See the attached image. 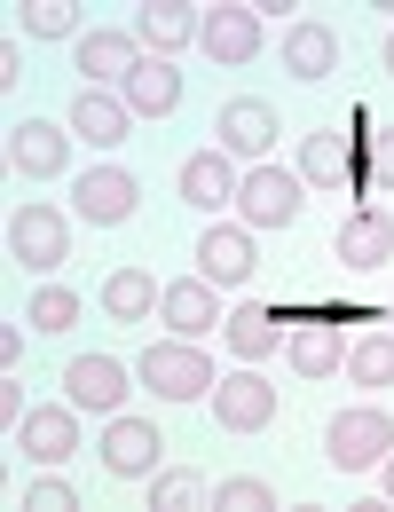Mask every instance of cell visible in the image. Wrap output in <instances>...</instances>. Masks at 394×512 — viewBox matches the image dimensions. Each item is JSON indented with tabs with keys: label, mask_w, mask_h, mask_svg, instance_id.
I'll return each mask as SVG.
<instances>
[{
	"label": "cell",
	"mask_w": 394,
	"mask_h": 512,
	"mask_svg": "<svg viewBox=\"0 0 394 512\" xmlns=\"http://www.w3.org/2000/svg\"><path fill=\"white\" fill-rule=\"evenodd\" d=\"M142 386L158 394V402H205L221 371H213V355L197 347V339H150L142 347Z\"/></svg>",
	"instance_id": "1"
},
{
	"label": "cell",
	"mask_w": 394,
	"mask_h": 512,
	"mask_svg": "<svg viewBox=\"0 0 394 512\" xmlns=\"http://www.w3.org/2000/svg\"><path fill=\"white\" fill-rule=\"evenodd\" d=\"M8 260L32 268V276H56V268L71 260V213L48 205V197L16 205V213H8Z\"/></svg>",
	"instance_id": "2"
},
{
	"label": "cell",
	"mask_w": 394,
	"mask_h": 512,
	"mask_svg": "<svg viewBox=\"0 0 394 512\" xmlns=\"http://www.w3.org/2000/svg\"><path fill=\"white\" fill-rule=\"evenodd\" d=\"M300 174H292V166H276V158H268V166H245V174H237V221H245V229H253V237H261V229H292V221H300Z\"/></svg>",
	"instance_id": "3"
},
{
	"label": "cell",
	"mask_w": 394,
	"mask_h": 512,
	"mask_svg": "<svg viewBox=\"0 0 394 512\" xmlns=\"http://www.w3.org/2000/svg\"><path fill=\"white\" fill-rule=\"evenodd\" d=\"M387 449H394V418H387V410H371V402L339 410V418L324 426V457L339 465V473H371Z\"/></svg>",
	"instance_id": "4"
},
{
	"label": "cell",
	"mask_w": 394,
	"mask_h": 512,
	"mask_svg": "<svg viewBox=\"0 0 394 512\" xmlns=\"http://www.w3.org/2000/svg\"><path fill=\"white\" fill-rule=\"evenodd\" d=\"M158 323H166V339H197V347H205V339L229 323L221 284H205L197 268H190V276H174V284H166V300H158Z\"/></svg>",
	"instance_id": "5"
},
{
	"label": "cell",
	"mask_w": 394,
	"mask_h": 512,
	"mask_svg": "<svg viewBox=\"0 0 394 512\" xmlns=\"http://www.w3.org/2000/svg\"><path fill=\"white\" fill-rule=\"evenodd\" d=\"M197 40H205V56H213V64H253V56H261V8H253V0H213V8H205V24H197Z\"/></svg>",
	"instance_id": "6"
},
{
	"label": "cell",
	"mask_w": 394,
	"mask_h": 512,
	"mask_svg": "<svg viewBox=\"0 0 394 512\" xmlns=\"http://www.w3.org/2000/svg\"><path fill=\"white\" fill-rule=\"evenodd\" d=\"M213 426L221 434H261V426H276V386L261 371H229V379L213 386Z\"/></svg>",
	"instance_id": "7"
},
{
	"label": "cell",
	"mask_w": 394,
	"mask_h": 512,
	"mask_svg": "<svg viewBox=\"0 0 394 512\" xmlns=\"http://www.w3.org/2000/svg\"><path fill=\"white\" fill-rule=\"evenodd\" d=\"M213 134H221V150H229L237 166H268V150H276V111H268L261 95H237V103H221Z\"/></svg>",
	"instance_id": "8"
},
{
	"label": "cell",
	"mask_w": 394,
	"mask_h": 512,
	"mask_svg": "<svg viewBox=\"0 0 394 512\" xmlns=\"http://www.w3.org/2000/svg\"><path fill=\"white\" fill-rule=\"evenodd\" d=\"M158 457H166V434L150 426V418H111L103 426V473H119V481H150L158 473Z\"/></svg>",
	"instance_id": "9"
},
{
	"label": "cell",
	"mask_w": 394,
	"mask_h": 512,
	"mask_svg": "<svg viewBox=\"0 0 394 512\" xmlns=\"http://www.w3.org/2000/svg\"><path fill=\"white\" fill-rule=\"evenodd\" d=\"M71 134H79L87 150H119L134 134L127 95H111V87H71Z\"/></svg>",
	"instance_id": "10"
},
{
	"label": "cell",
	"mask_w": 394,
	"mask_h": 512,
	"mask_svg": "<svg viewBox=\"0 0 394 512\" xmlns=\"http://www.w3.org/2000/svg\"><path fill=\"white\" fill-rule=\"evenodd\" d=\"M8 166L24 174V182H56L71 166V127H56V119H24V127L8 134Z\"/></svg>",
	"instance_id": "11"
},
{
	"label": "cell",
	"mask_w": 394,
	"mask_h": 512,
	"mask_svg": "<svg viewBox=\"0 0 394 512\" xmlns=\"http://www.w3.org/2000/svg\"><path fill=\"white\" fill-rule=\"evenodd\" d=\"M64 402H71V410H103V418H119V402H127V363H119V355H71Z\"/></svg>",
	"instance_id": "12"
},
{
	"label": "cell",
	"mask_w": 394,
	"mask_h": 512,
	"mask_svg": "<svg viewBox=\"0 0 394 512\" xmlns=\"http://www.w3.org/2000/svg\"><path fill=\"white\" fill-rule=\"evenodd\" d=\"M134 205H142V182H134L127 166H87L79 174V221L119 229V221H134Z\"/></svg>",
	"instance_id": "13"
},
{
	"label": "cell",
	"mask_w": 394,
	"mask_h": 512,
	"mask_svg": "<svg viewBox=\"0 0 394 512\" xmlns=\"http://www.w3.org/2000/svg\"><path fill=\"white\" fill-rule=\"evenodd\" d=\"M331 260L347 268V276H371V268H387L394 260V213H379V205H363L347 229H339V245H331Z\"/></svg>",
	"instance_id": "14"
},
{
	"label": "cell",
	"mask_w": 394,
	"mask_h": 512,
	"mask_svg": "<svg viewBox=\"0 0 394 512\" xmlns=\"http://www.w3.org/2000/svg\"><path fill=\"white\" fill-rule=\"evenodd\" d=\"M16 449H24L32 465H64L71 449H79V410H71V402H40V410H24Z\"/></svg>",
	"instance_id": "15"
},
{
	"label": "cell",
	"mask_w": 394,
	"mask_h": 512,
	"mask_svg": "<svg viewBox=\"0 0 394 512\" xmlns=\"http://www.w3.org/2000/svg\"><path fill=\"white\" fill-rule=\"evenodd\" d=\"M142 64V40L134 32H79V87H127V71Z\"/></svg>",
	"instance_id": "16"
},
{
	"label": "cell",
	"mask_w": 394,
	"mask_h": 512,
	"mask_svg": "<svg viewBox=\"0 0 394 512\" xmlns=\"http://www.w3.org/2000/svg\"><path fill=\"white\" fill-rule=\"evenodd\" d=\"M197 24H205V16H197V0H142V16H134V40H142L150 56H166V64H174V56L197 40Z\"/></svg>",
	"instance_id": "17"
},
{
	"label": "cell",
	"mask_w": 394,
	"mask_h": 512,
	"mask_svg": "<svg viewBox=\"0 0 394 512\" xmlns=\"http://www.w3.org/2000/svg\"><path fill=\"white\" fill-rule=\"evenodd\" d=\"M197 276L205 284H245L253 276V229L245 221H213L197 237Z\"/></svg>",
	"instance_id": "18"
},
{
	"label": "cell",
	"mask_w": 394,
	"mask_h": 512,
	"mask_svg": "<svg viewBox=\"0 0 394 512\" xmlns=\"http://www.w3.org/2000/svg\"><path fill=\"white\" fill-rule=\"evenodd\" d=\"M127 111L134 119H166V111H182V71L166 64V56H142V64L127 71Z\"/></svg>",
	"instance_id": "19"
},
{
	"label": "cell",
	"mask_w": 394,
	"mask_h": 512,
	"mask_svg": "<svg viewBox=\"0 0 394 512\" xmlns=\"http://www.w3.org/2000/svg\"><path fill=\"white\" fill-rule=\"evenodd\" d=\"M182 197H190L197 213L237 205V158H229V150H197V158H182Z\"/></svg>",
	"instance_id": "20"
},
{
	"label": "cell",
	"mask_w": 394,
	"mask_h": 512,
	"mask_svg": "<svg viewBox=\"0 0 394 512\" xmlns=\"http://www.w3.org/2000/svg\"><path fill=\"white\" fill-rule=\"evenodd\" d=\"M284 71H292V79H308V87L331 79V71H339V32L316 24V16H300V24L284 32Z\"/></svg>",
	"instance_id": "21"
},
{
	"label": "cell",
	"mask_w": 394,
	"mask_h": 512,
	"mask_svg": "<svg viewBox=\"0 0 394 512\" xmlns=\"http://www.w3.org/2000/svg\"><path fill=\"white\" fill-rule=\"evenodd\" d=\"M284 355H292V371L300 379H331L339 363H347V339H339V323H300V331H284Z\"/></svg>",
	"instance_id": "22"
},
{
	"label": "cell",
	"mask_w": 394,
	"mask_h": 512,
	"mask_svg": "<svg viewBox=\"0 0 394 512\" xmlns=\"http://www.w3.org/2000/svg\"><path fill=\"white\" fill-rule=\"evenodd\" d=\"M221 339H229L245 363H261V355H276V347H284V323H276V308H268V300H245V308H229Z\"/></svg>",
	"instance_id": "23"
},
{
	"label": "cell",
	"mask_w": 394,
	"mask_h": 512,
	"mask_svg": "<svg viewBox=\"0 0 394 512\" xmlns=\"http://www.w3.org/2000/svg\"><path fill=\"white\" fill-rule=\"evenodd\" d=\"M158 300H166V284H158L150 268H111V276H103V308H111L119 323L158 316Z\"/></svg>",
	"instance_id": "24"
},
{
	"label": "cell",
	"mask_w": 394,
	"mask_h": 512,
	"mask_svg": "<svg viewBox=\"0 0 394 512\" xmlns=\"http://www.w3.org/2000/svg\"><path fill=\"white\" fill-rule=\"evenodd\" d=\"M347 371H355V386H394V331L355 339V347H347Z\"/></svg>",
	"instance_id": "25"
},
{
	"label": "cell",
	"mask_w": 394,
	"mask_h": 512,
	"mask_svg": "<svg viewBox=\"0 0 394 512\" xmlns=\"http://www.w3.org/2000/svg\"><path fill=\"white\" fill-rule=\"evenodd\" d=\"M16 24H24L32 40H71V32H79V8H71V0H16Z\"/></svg>",
	"instance_id": "26"
},
{
	"label": "cell",
	"mask_w": 394,
	"mask_h": 512,
	"mask_svg": "<svg viewBox=\"0 0 394 512\" xmlns=\"http://www.w3.org/2000/svg\"><path fill=\"white\" fill-rule=\"evenodd\" d=\"M213 505V489L197 473H150V512H197Z\"/></svg>",
	"instance_id": "27"
},
{
	"label": "cell",
	"mask_w": 394,
	"mask_h": 512,
	"mask_svg": "<svg viewBox=\"0 0 394 512\" xmlns=\"http://www.w3.org/2000/svg\"><path fill=\"white\" fill-rule=\"evenodd\" d=\"M24 323H32V331H71V323H79V292H71V284H40L32 308H24Z\"/></svg>",
	"instance_id": "28"
},
{
	"label": "cell",
	"mask_w": 394,
	"mask_h": 512,
	"mask_svg": "<svg viewBox=\"0 0 394 512\" xmlns=\"http://www.w3.org/2000/svg\"><path fill=\"white\" fill-rule=\"evenodd\" d=\"M213 512H276V489L253 473H229V481H213Z\"/></svg>",
	"instance_id": "29"
},
{
	"label": "cell",
	"mask_w": 394,
	"mask_h": 512,
	"mask_svg": "<svg viewBox=\"0 0 394 512\" xmlns=\"http://www.w3.org/2000/svg\"><path fill=\"white\" fill-rule=\"evenodd\" d=\"M339 174H347L339 134H308V150H300V182H339Z\"/></svg>",
	"instance_id": "30"
},
{
	"label": "cell",
	"mask_w": 394,
	"mask_h": 512,
	"mask_svg": "<svg viewBox=\"0 0 394 512\" xmlns=\"http://www.w3.org/2000/svg\"><path fill=\"white\" fill-rule=\"evenodd\" d=\"M24 512H79V489L56 481V473H40V481L24 489Z\"/></svg>",
	"instance_id": "31"
},
{
	"label": "cell",
	"mask_w": 394,
	"mask_h": 512,
	"mask_svg": "<svg viewBox=\"0 0 394 512\" xmlns=\"http://www.w3.org/2000/svg\"><path fill=\"white\" fill-rule=\"evenodd\" d=\"M371 190H394V127L379 134V150H371Z\"/></svg>",
	"instance_id": "32"
},
{
	"label": "cell",
	"mask_w": 394,
	"mask_h": 512,
	"mask_svg": "<svg viewBox=\"0 0 394 512\" xmlns=\"http://www.w3.org/2000/svg\"><path fill=\"white\" fill-rule=\"evenodd\" d=\"M0 426H8V434L24 426V386H16V371H8V386H0Z\"/></svg>",
	"instance_id": "33"
},
{
	"label": "cell",
	"mask_w": 394,
	"mask_h": 512,
	"mask_svg": "<svg viewBox=\"0 0 394 512\" xmlns=\"http://www.w3.org/2000/svg\"><path fill=\"white\" fill-rule=\"evenodd\" d=\"M16 79H24V64H16V40H0V87L16 95Z\"/></svg>",
	"instance_id": "34"
},
{
	"label": "cell",
	"mask_w": 394,
	"mask_h": 512,
	"mask_svg": "<svg viewBox=\"0 0 394 512\" xmlns=\"http://www.w3.org/2000/svg\"><path fill=\"white\" fill-rule=\"evenodd\" d=\"M379 497H387V505H394V449H387V457H379Z\"/></svg>",
	"instance_id": "35"
},
{
	"label": "cell",
	"mask_w": 394,
	"mask_h": 512,
	"mask_svg": "<svg viewBox=\"0 0 394 512\" xmlns=\"http://www.w3.org/2000/svg\"><path fill=\"white\" fill-rule=\"evenodd\" d=\"M379 64H387V71H394V24H387V40H379Z\"/></svg>",
	"instance_id": "36"
},
{
	"label": "cell",
	"mask_w": 394,
	"mask_h": 512,
	"mask_svg": "<svg viewBox=\"0 0 394 512\" xmlns=\"http://www.w3.org/2000/svg\"><path fill=\"white\" fill-rule=\"evenodd\" d=\"M387 323H394V308H387Z\"/></svg>",
	"instance_id": "37"
}]
</instances>
